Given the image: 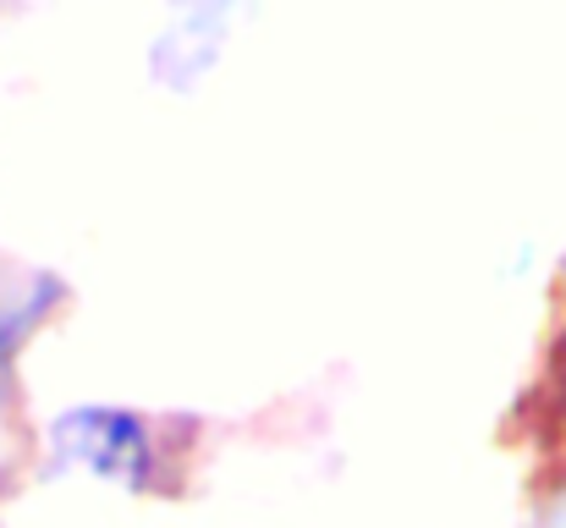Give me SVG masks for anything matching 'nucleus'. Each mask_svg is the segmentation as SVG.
I'll return each instance as SVG.
<instances>
[{
	"mask_svg": "<svg viewBox=\"0 0 566 528\" xmlns=\"http://www.w3.org/2000/svg\"><path fill=\"white\" fill-rule=\"evenodd\" d=\"M50 446L66 468H83L116 490L155 485V435L127 407H72L50 424Z\"/></svg>",
	"mask_w": 566,
	"mask_h": 528,
	"instance_id": "1",
	"label": "nucleus"
},
{
	"mask_svg": "<svg viewBox=\"0 0 566 528\" xmlns=\"http://www.w3.org/2000/svg\"><path fill=\"white\" fill-rule=\"evenodd\" d=\"M237 17V0H171L166 6V28L155 39V77L166 89H192L226 50V28Z\"/></svg>",
	"mask_w": 566,
	"mask_h": 528,
	"instance_id": "2",
	"label": "nucleus"
},
{
	"mask_svg": "<svg viewBox=\"0 0 566 528\" xmlns=\"http://www.w3.org/2000/svg\"><path fill=\"white\" fill-rule=\"evenodd\" d=\"M11 342H17V331H11V325H0V363H6V352H11Z\"/></svg>",
	"mask_w": 566,
	"mask_h": 528,
	"instance_id": "3",
	"label": "nucleus"
}]
</instances>
